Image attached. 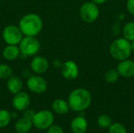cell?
I'll list each match as a JSON object with an SVG mask.
<instances>
[{
    "label": "cell",
    "instance_id": "9c48e42d",
    "mask_svg": "<svg viewBox=\"0 0 134 133\" xmlns=\"http://www.w3.org/2000/svg\"><path fill=\"white\" fill-rule=\"evenodd\" d=\"M31 103L30 96L25 92H19L14 94V96L12 100V104L13 108L18 111H24L29 107Z\"/></svg>",
    "mask_w": 134,
    "mask_h": 133
},
{
    "label": "cell",
    "instance_id": "8fae6325",
    "mask_svg": "<svg viewBox=\"0 0 134 133\" xmlns=\"http://www.w3.org/2000/svg\"><path fill=\"white\" fill-rule=\"evenodd\" d=\"M49 61L42 56H35L31 62V69L38 74H44L49 69Z\"/></svg>",
    "mask_w": 134,
    "mask_h": 133
},
{
    "label": "cell",
    "instance_id": "484cf974",
    "mask_svg": "<svg viewBox=\"0 0 134 133\" xmlns=\"http://www.w3.org/2000/svg\"><path fill=\"white\" fill-rule=\"evenodd\" d=\"M126 9L130 13L134 16V0H127Z\"/></svg>",
    "mask_w": 134,
    "mask_h": 133
},
{
    "label": "cell",
    "instance_id": "f546056e",
    "mask_svg": "<svg viewBox=\"0 0 134 133\" xmlns=\"http://www.w3.org/2000/svg\"><path fill=\"white\" fill-rule=\"evenodd\" d=\"M0 2H1V0H0Z\"/></svg>",
    "mask_w": 134,
    "mask_h": 133
},
{
    "label": "cell",
    "instance_id": "4fadbf2b",
    "mask_svg": "<svg viewBox=\"0 0 134 133\" xmlns=\"http://www.w3.org/2000/svg\"><path fill=\"white\" fill-rule=\"evenodd\" d=\"M70 127L73 133H85L88 129V122L83 116H78L72 119Z\"/></svg>",
    "mask_w": 134,
    "mask_h": 133
},
{
    "label": "cell",
    "instance_id": "f1b7e54d",
    "mask_svg": "<svg viewBox=\"0 0 134 133\" xmlns=\"http://www.w3.org/2000/svg\"><path fill=\"white\" fill-rule=\"evenodd\" d=\"M131 47H132V51H134V40L131 43Z\"/></svg>",
    "mask_w": 134,
    "mask_h": 133
},
{
    "label": "cell",
    "instance_id": "30bf717a",
    "mask_svg": "<svg viewBox=\"0 0 134 133\" xmlns=\"http://www.w3.org/2000/svg\"><path fill=\"white\" fill-rule=\"evenodd\" d=\"M79 67L75 62L72 60H68L62 63L61 74L68 80H74L79 76Z\"/></svg>",
    "mask_w": 134,
    "mask_h": 133
},
{
    "label": "cell",
    "instance_id": "d6986e66",
    "mask_svg": "<svg viewBox=\"0 0 134 133\" xmlns=\"http://www.w3.org/2000/svg\"><path fill=\"white\" fill-rule=\"evenodd\" d=\"M11 113L7 110H0V128L6 127L11 121Z\"/></svg>",
    "mask_w": 134,
    "mask_h": 133
},
{
    "label": "cell",
    "instance_id": "44dd1931",
    "mask_svg": "<svg viewBox=\"0 0 134 133\" xmlns=\"http://www.w3.org/2000/svg\"><path fill=\"white\" fill-rule=\"evenodd\" d=\"M119 74L117 70L115 69H111V70H108L105 74H104V79L105 81L108 82V83H110V84H113L115 82H116L119 78Z\"/></svg>",
    "mask_w": 134,
    "mask_h": 133
},
{
    "label": "cell",
    "instance_id": "ffe728a7",
    "mask_svg": "<svg viewBox=\"0 0 134 133\" xmlns=\"http://www.w3.org/2000/svg\"><path fill=\"white\" fill-rule=\"evenodd\" d=\"M97 124L102 129H108L112 125V119L109 115L103 114L98 117Z\"/></svg>",
    "mask_w": 134,
    "mask_h": 133
},
{
    "label": "cell",
    "instance_id": "83f0119b",
    "mask_svg": "<svg viewBox=\"0 0 134 133\" xmlns=\"http://www.w3.org/2000/svg\"><path fill=\"white\" fill-rule=\"evenodd\" d=\"M11 117L13 118H16L17 117V114L15 113V112H13V113H11Z\"/></svg>",
    "mask_w": 134,
    "mask_h": 133
},
{
    "label": "cell",
    "instance_id": "277c9868",
    "mask_svg": "<svg viewBox=\"0 0 134 133\" xmlns=\"http://www.w3.org/2000/svg\"><path fill=\"white\" fill-rule=\"evenodd\" d=\"M54 122L53 114L48 110H42L35 113L32 119L33 125L39 130L49 129Z\"/></svg>",
    "mask_w": 134,
    "mask_h": 133
},
{
    "label": "cell",
    "instance_id": "4316f807",
    "mask_svg": "<svg viewBox=\"0 0 134 133\" xmlns=\"http://www.w3.org/2000/svg\"><path fill=\"white\" fill-rule=\"evenodd\" d=\"M108 0H92V2L93 3H95L96 5H101L104 2H106Z\"/></svg>",
    "mask_w": 134,
    "mask_h": 133
},
{
    "label": "cell",
    "instance_id": "7a4b0ae2",
    "mask_svg": "<svg viewBox=\"0 0 134 133\" xmlns=\"http://www.w3.org/2000/svg\"><path fill=\"white\" fill-rule=\"evenodd\" d=\"M43 27L41 16L36 13H27L24 15L19 22V27L25 36L38 35Z\"/></svg>",
    "mask_w": 134,
    "mask_h": 133
},
{
    "label": "cell",
    "instance_id": "7402d4cb",
    "mask_svg": "<svg viewBox=\"0 0 134 133\" xmlns=\"http://www.w3.org/2000/svg\"><path fill=\"white\" fill-rule=\"evenodd\" d=\"M12 75H13V69L11 68V67L5 63H1L0 64V78L8 79Z\"/></svg>",
    "mask_w": 134,
    "mask_h": 133
},
{
    "label": "cell",
    "instance_id": "5b68a950",
    "mask_svg": "<svg viewBox=\"0 0 134 133\" xmlns=\"http://www.w3.org/2000/svg\"><path fill=\"white\" fill-rule=\"evenodd\" d=\"M19 49L25 56H35L40 49V42L35 36H25L19 43Z\"/></svg>",
    "mask_w": 134,
    "mask_h": 133
},
{
    "label": "cell",
    "instance_id": "603a6c76",
    "mask_svg": "<svg viewBox=\"0 0 134 133\" xmlns=\"http://www.w3.org/2000/svg\"><path fill=\"white\" fill-rule=\"evenodd\" d=\"M108 133H128L126 127L119 122L112 123V125L108 128Z\"/></svg>",
    "mask_w": 134,
    "mask_h": 133
},
{
    "label": "cell",
    "instance_id": "d4e9b609",
    "mask_svg": "<svg viewBox=\"0 0 134 133\" xmlns=\"http://www.w3.org/2000/svg\"><path fill=\"white\" fill-rule=\"evenodd\" d=\"M23 112H24L23 117L25 118H27V119H29V120H31V121H32V119H33V118L35 117V113H36V112H35L34 110H32V109H28V108H27L26 110H24Z\"/></svg>",
    "mask_w": 134,
    "mask_h": 133
},
{
    "label": "cell",
    "instance_id": "9a60e30c",
    "mask_svg": "<svg viewBox=\"0 0 134 133\" xmlns=\"http://www.w3.org/2000/svg\"><path fill=\"white\" fill-rule=\"evenodd\" d=\"M20 53V49L16 45H8L4 48L2 51V56L7 60H16L18 58Z\"/></svg>",
    "mask_w": 134,
    "mask_h": 133
},
{
    "label": "cell",
    "instance_id": "5bb4252c",
    "mask_svg": "<svg viewBox=\"0 0 134 133\" xmlns=\"http://www.w3.org/2000/svg\"><path fill=\"white\" fill-rule=\"evenodd\" d=\"M23 82L16 75H12L8 78L7 89L12 94H16L22 90Z\"/></svg>",
    "mask_w": 134,
    "mask_h": 133
},
{
    "label": "cell",
    "instance_id": "8992f818",
    "mask_svg": "<svg viewBox=\"0 0 134 133\" xmlns=\"http://www.w3.org/2000/svg\"><path fill=\"white\" fill-rule=\"evenodd\" d=\"M100 10L95 3L93 2H87L82 5L79 15L81 19L86 23H93L96 21L99 16Z\"/></svg>",
    "mask_w": 134,
    "mask_h": 133
},
{
    "label": "cell",
    "instance_id": "7c38bea8",
    "mask_svg": "<svg viewBox=\"0 0 134 133\" xmlns=\"http://www.w3.org/2000/svg\"><path fill=\"white\" fill-rule=\"evenodd\" d=\"M117 71L120 76L124 78H132L134 76V61L131 60H124L119 62Z\"/></svg>",
    "mask_w": 134,
    "mask_h": 133
},
{
    "label": "cell",
    "instance_id": "ba28073f",
    "mask_svg": "<svg viewBox=\"0 0 134 133\" xmlns=\"http://www.w3.org/2000/svg\"><path fill=\"white\" fill-rule=\"evenodd\" d=\"M27 86L28 89L37 94L43 93L47 89V82L44 78L38 74L31 75L27 81Z\"/></svg>",
    "mask_w": 134,
    "mask_h": 133
},
{
    "label": "cell",
    "instance_id": "3957f363",
    "mask_svg": "<svg viewBox=\"0 0 134 133\" xmlns=\"http://www.w3.org/2000/svg\"><path fill=\"white\" fill-rule=\"evenodd\" d=\"M131 53V43L126 38L115 39L110 45V54L116 60L122 61L128 59Z\"/></svg>",
    "mask_w": 134,
    "mask_h": 133
},
{
    "label": "cell",
    "instance_id": "2e32d148",
    "mask_svg": "<svg viewBox=\"0 0 134 133\" xmlns=\"http://www.w3.org/2000/svg\"><path fill=\"white\" fill-rule=\"evenodd\" d=\"M52 108L57 114H65L69 111V105L68 101L62 99H57L52 103Z\"/></svg>",
    "mask_w": 134,
    "mask_h": 133
},
{
    "label": "cell",
    "instance_id": "6da1fadb",
    "mask_svg": "<svg viewBox=\"0 0 134 133\" xmlns=\"http://www.w3.org/2000/svg\"><path fill=\"white\" fill-rule=\"evenodd\" d=\"M92 96L90 92L83 88H78L71 92L68 103L70 109L76 112H82L91 104Z\"/></svg>",
    "mask_w": 134,
    "mask_h": 133
},
{
    "label": "cell",
    "instance_id": "ac0fdd59",
    "mask_svg": "<svg viewBox=\"0 0 134 133\" xmlns=\"http://www.w3.org/2000/svg\"><path fill=\"white\" fill-rule=\"evenodd\" d=\"M123 36L124 38L130 42L134 40V22L127 23L123 27Z\"/></svg>",
    "mask_w": 134,
    "mask_h": 133
},
{
    "label": "cell",
    "instance_id": "e0dca14e",
    "mask_svg": "<svg viewBox=\"0 0 134 133\" xmlns=\"http://www.w3.org/2000/svg\"><path fill=\"white\" fill-rule=\"evenodd\" d=\"M32 121L25 118H21L15 124V130L17 133H27L32 128Z\"/></svg>",
    "mask_w": 134,
    "mask_h": 133
},
{
    "label": "cell",
    "instance_id": "cb8c5ba5",
    "mask_svg": "<svg viewBox=\"0 0 134 133\" xmlns=\"http://www.w3.org/2000/svg\"><path fill=\"white\" fill-rule=\"evenodd\" d=\"M46 133H64V130L60 125L53 124L49 129H47Z\"/></svg>",
    "mask_w": 134,
    "mask_h": 133
},
{
    "label": "cell",
    "instance_id": "52a82bcc",
    "mask_svg": "<svg viewBox=\"0 0 134 133\" xmlns=\"http://www.w3.org/2000/svg\"><path fill=\"white\" fill-rule=\"evenodd\" d=\"M23 33L19 27L8 25L2 31V38L7 45H18L23 38Z\"/></svg>",
    "mask_w": 134,
    "mask_h": 133
}]
</instances>
